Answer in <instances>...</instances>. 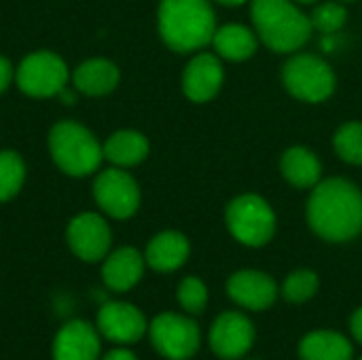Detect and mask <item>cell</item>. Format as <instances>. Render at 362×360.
I'll return each mask as SVG.
<instances>
[{"mask_svg": "<svg viewBox=\"0 0 362 360\" xmlns=\"http://www.w3.org/2000/svg\"><path fill=\"white\" fill-rule=\"evenodd\" d=\"M98 331L110 342L134 344L146 333V318L138 308L129 303L110 301L104 303L98 312Z\"/></svg>", "mask_w": 362, "mask_h": 360, "instance_id": "cell-11", "label": "cell"}, {"mask_svg": "<svg viewBox=\"0 0 362 360\" xmlns=\"http://www.w3.org/2000/svg\"><path fill=\"white\" fill-rule=\"evenodd\" d=\"M346 17H348V13L339 2H322L314 8L310 21L316 30H320L325 34H333L346 23Z\"/></svg>", "mask_w": 362, "mask_h": 360, "instance_id": "cell-27", "label": "cell"}, {"mask_svg": "<svg viewBox=\"0 0 362 360\" xmlns=\"http://www.w3.org/2000/svg\"><path fill=\"white\" fill-rule=\"evenodd\" d=\"M68 70L66 64L49 51H38L28 55L19 70H17V83L19 89L34 98H49L59 93L66 87Z\"/></svg>", "mask_w": 362, "mask_h": 360, "instance_id": "cell-8", "label": "cell"}, {"mask_svg": "<svg viewBox=\"0 0 362 360\" xmlns=\"http://www.w3.org/2000/svg\"><path fill=\"white\" fill-rule=\"evenodd\" d=\"M102 360H138L129 350H112V352H108L106 356Z\"/></svg>", "mask_w": 362, "mask_h": 360, "instance_id": "cell-30", "label": "cell"}, {"mask_svg": "<svg viewBox=\"0 0 362 360\" xmlns=\"http://www.w3.org/2000/svg\"><path fill=\"white\" fill-rule=\"evenodd\" d=\"M144 274V259L136 248H119L115 250L104 267H102V278L108 289L117 293H125L134 289Z\"/></svg>", "mask_w": 362, "mask_h": 360, "instance_id": "cell-16", "label": "cell"}, {"mask_svg": "<svg viewBox=\"0 0 362 360\" xmlns=\"http://www.w3.org/2000/svg\"><path fill=\"white\" fill-rule=\"evenodd\" d=\"M98 356L100 337L89 323L70 320L59 329L53 342V360H98Z\"/></svg>", "mask_w": 362, "mask_h": 360, "instance_id": "cell-14", "label": "cell"}, {"mask_svg": "<svg viewBox=\"0 0 362 360\" xmlns=\"http://www.w3.org/2000/svg\"><path fill=\"white\" fill-rule=\"evenodd\" d=\"M335 151L337 155L348 161L362 166V123L352 121L346 123L337 134H335Z\"/></svg>", "mask_w": 362, "mask_h": 360, "instance_id": "cell-25", "label": "cell"}, {"mask_svg": "<svg viewBox=\"0 0 362 360\" xmlns=\"http://www.w3.org/2000/svg\"><path fill=\"white\" fill-rule=\"evenodd\" d=\"M227 227L238 242L259 248L274 238L276 214L265 199L242 195L227 206Z\"/></svg>", "mask_w": 362, "mask_h": 360, "instance_id": "cell-5", "label": "cell"}, {"mask_svg": "<svg viewBox=\"0 0 362 360\" xmlns=\"http://www.w3.org/2000/svg\"><path fill=\"white\" fill-rule=\"evenodd\" d=\"M227 293L244 310L263 312L274 306V301L278 297V286H276L274 278H269L267 274L255 272V269H244L229 278Z\"/></svg>", "mask_w": 362, "mask_h": 360, "instance_id": "cell-13", "label": "cell"}, {"mask_svg": "<svg viewBox=\"0 0 362 360\" xmlns=\"http://www.w3.org/2000/svg\"><path fill=\"white\" fill-rule=\"evenodd\" d=\"M23 161L19 159V155L4 151L0 153V202L11 199L23 182Z\"/></svg>", "mask_w": 362, "mask_h": 360, "instance_id": "cell-24", "label": "cell"}, {"mask_svg": "<svg viewBox=\"0 0 362 360\" xmlns=\"http://www.w3.org/2000/svg\"><path fill=\"white\" fill-rule=\"evenodd\" d=\"M189 257V240L178 231H163L155 236L146 248V263L155 272H174L185 265Z\"/></svg>", "mask_w": 362, "mask_h": 360, "instance_id": "cell-17", "label": "cell"}, {"mask_svg": "<svg viewBox=\"0 0 362 360\" xmlns=\"http://www.w3.org/2000/svg\"><path fill=\"white\" fill-rule=\"evenodd\" d=\"M214 11L208 0H161L159 32L178 53L195 51L214 38Z\"/></svg>", "mask_w": 362, "mask_h": 360, "instance_id": "cell-2", "label": "cell"}, {"mask_svg": "<svg viewBox=\"0 0 362 360\" xmlns=\"http://www.w3.org/2000/svg\"><path fill=\"white\" fill-rule=\"evenodd\" d=\"M11 79H13V68L8 64V59L0 57V93L8 87Z\"/></svg>", "mask_w": 362, "mask_h": 360, "instance_id": "cell-28", "label": "cell"}, {"mask_svg": "<svg viewBox=\"0 0 362 360\" xmlns=\"http://www.w3.org/2000/svg\"><path fill=\"white\" fill-rule=\"evenodd\" d=\"M301 360H352V344L337 331H312L299 344Z\"/></svg>", "mask_w": 362, "mask_h": 360, "instance_id": "cell-18", "label": "cell"}, {"mask_svg": "<svg viewBox=\"0 0 362 360\" xmlns=\"http://www.w3.org/2000/svg\"><path fill=\"white\" fill-rule=\"evenodd\" d=\"M320 161L318 157L303 149V146H295V149H288L282 157V174L284 178L299 187V189H308V187H316L318 185V178H320Z\"/></svg>", "mask_w": 362, "mask_h": 360, "instance_id": "cell-20", "label": "cell"}, {"mask_svg": "<svg viewBox=\"0 0 362 360\" xmlns=\"http://www.w3.org/2000/svg\"><path fill=\"white\" fill-rule=\"evenodd\" d=\"M252 344L255 325L240 312H223L210 329V348L221 359H242Z\"/></svg>", "mask_w": 362, "mask_h": 360, "instance_id": "cell-10", "label": "cell"}, {"mask_svg": "<svg viewBox=\"0 0 362 360\" xmlns=\"http://www.w3.org/2000/svg\"><path fill=\"white\" fill-rule=\"evenodd\" d=\"M95 202L115 219H129L140 204V191L136 180L121 170H106L93 185Z\"/></svg>", "mask_w": 362, "mask_h": 360, "instance_id": "cell-9", "label": "cell"}, {"mask_svg": "<svg viewBox=\"0 0 362 360\" xmlns=\"http://www.w3.org/2000/svg\"><path fill=\"white\" fill-rule=\"evenodd\" d=\"M318 276L310 269H299L293 272L284 284H282V295L288 303H305L318 293Z\"/></svg>", "mask_w": 362, "mask_h": 360, "instance_id": "cell-23", "label": "cell"}, {"mask_svg": "<svg viewBox=\"0 0 362 360\" xmlns=\"http://www.w3.org/2000/svg\"><path fill=\"white\" fill-rule=\"evenodd\" d=\"M151 342L155 350L170 360H189L202 344L199 327L193 318L174 312L159 314L151 323Z\"/></svg>", "mask_w": 362, "mask_h": 360, "instance_id": "cell-7", "label": "cell"}, {"mask_svg": "<svg viewBox=\"0 0 362 360\" xmlns=\"http://www.w3.org/2000/svg\"><path fill=\"white\" fill-rule=\"evenodd\" d=\"M286 89L303 102H322L335 89V74L316 55H295L282 70Z\"/></svg>", "mask_w": 362, "mask_h": 360, "instance_id": "cell-6", "label": "cell"}, {"mask_svg": "<svg viewBox=\"0 0 362 360\" xmlns=\"http://www.w3.org/2000/svg\"><path fill=\"white\" fill-rule=\"evenodd\" d=\"M252 21L261 40L278 53L303 47L312 32V21L291 0H252Z\"/></svg>", "mask_w": 362, "mask_h": 360, "instance_id": "cell-3", "label": "cell"}, {"mask_svg": "<svg viewBox=\"0 0 362 360\" xmlns=\"http://www.w3.org/2000/svg\"><path fill=\"white\" fill-rule=\"evenodd\" d=\"M297 2H303V4H312V2H316V0H297Z\"/></svg>", "mask_w": 362, "mask_h": 360, "instance_id": "cell-32", "label": "cell"}, {"mask_svg": "<svg viewBox=\"0 0 362 360\" xmlns=\"http://www.w3.org/2000/svg\"><path fill=\"white\" fill-rule=\"evenodd\" d=\"M119 83V70L106 59H89L74 72V85L87 95L110 93Z\"/></svg>", "mask_w": 362, "mask_h": 360, "instance_id": "cell-19", "label": "cell"}, {"mask_svg": "<svg viewBox=\"0 0 362 360\" xmlns=\"http://www.w3.org/2000/svg\"><path fill=\"white\" fill-rule=\"evenodd\" d=\"M361 360H362V359H361Z\"/></svg>", "mask_w": 362, "mask_h": 360, "instance_id": "cell-33", "label": "cell"}, {"mask_svg": "<svg viewBox=\"0 0 362 360\" xmlns=\"http://www.w3.org/2000/svg\"><path fill=\"white\" fill-rule=\"evenodd\" d=\"M221 85H223V66L214 55L202 53L189 62L182 76V87L189 100L206 102L216 95Z\"/></svg>", "mask_w": 362, "mask_h": 360, "instance_id": "cell-15", "label": "cell"}, {"mask_svg": "<svg viewBox=\"0 0 362 360\" xmlns=\"http://www.w3.org/2000/svg\"><path fill=\"white\" fill-rule=\"evenodd\" d=\"M178 301L182 310L191 316H197L208 306V289L199 278H185L178 286Z\"/></svg>", "mask_w": 362, "mask_h": 360, "instance_id": "cell-26", "label": "cell"}, {"mask_svg": "<svg viewBox=\"0 0 362 360\" xmlns=\"http://www.w3.org/2000/svg\"><path fill=\"white\" fill-rule=\"evenodd\" d=\"M148 153V142L138 132H117L104 144V155L117 166H136Z\"/></svg>", "mask_w": 362, "mask_h": 360, "instance_id": "cell-22", "label": "cell"}, {"mask_svg": "<svg viewBox=\"0 0 362 360\" xmlns=\"http://www.w3.org/2000/svg\"><path fill=\"white\" fill-rule=\"evenodd\" d=\"M350 331H352V337L362 346V308H358L354 314H352V320H350Z\"/></svg>", "mask_w": 362, "mask_h": 360, "instance_id": "cell-29", "label": "cell"}, {"mask_svg": "<svg viewBox=\"0 0 362 360\" xmlns=\"http://www.w3.org/2000/svg\"><path fill=\"white\" fill-rule=\"evenodd\" d=\"M308 223L329 242L356 238L362 231L361 191L344 178L320 182L308 202Z\"/></svg>", "mask_w": 362, "mask_h": 360, "instance_id": "cell-1", "label": "cell"}, {"mask_svg": "<svg viewBox=\"0 0 362 360\" xmlns=\"http://www.w3.org/2000/svg\"><path fill=\"white\" fill-rule=\"evenodd\" d=\"M216 2L227 4V6H238V4H242V2H246V0H216Z\"/></svg>", "mask_w": 362, "mask_h": 360, "instance_id": "cell-31", "label": "cell"}, {"mask_svg": "<svg viewBox=\"0 0 362 360\" xmlns=\"http://www.w3.org/2000/svg\"><path fill=\"white\" fill-rule=\"evenodd\" d=\"M49 149L55 163L70 176H87L98 170L104 151L78 123L62 121L51 129Z\"/></svg>", "mask_w": 362, "mask_h": 360, "instance_id": "cell-4", "label": "cell"}, {"mask_svg": "<svg viewBox=\"0 0 362 360\" xmlns=\"http://www.w3.org/2000/svg\"><path fill=\"white\" fill-rule=\"evenodd\" d=\"M68 244L83 261H100L110 248V229L98 214H81L68 227Z\"/></svg>", "mask_w": 362, "mask_h": 360, "instance_id": "cell-12", "label": "cell"}, {"mask_svg": "<svg viewBox=\"0 0 362 360\" xmlns=\"http://www.w3.org/2000/svg\"><path fill=\"white\" fill-rule=\"evenodd\" d=\"M214 49L231 62L248 59L257 51V36L244 25H225L214 32Z\"/></svg>", "mask_w": 362, "mask_h": 360, "instance_id": "cell-21", "label": "cell"}]
</instances>
